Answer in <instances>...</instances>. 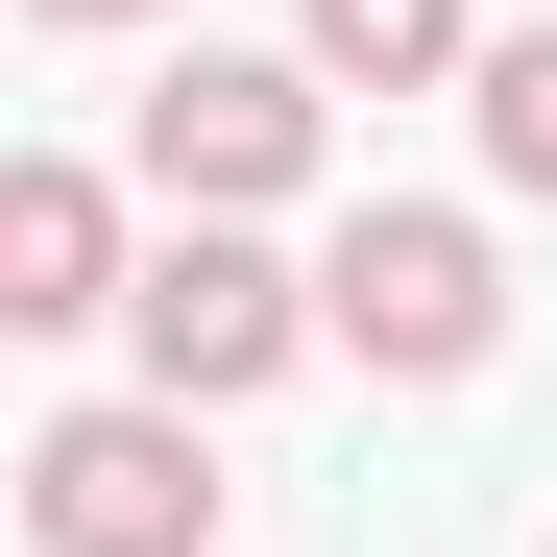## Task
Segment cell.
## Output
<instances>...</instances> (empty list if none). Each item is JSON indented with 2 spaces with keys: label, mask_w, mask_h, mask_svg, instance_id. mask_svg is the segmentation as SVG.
<instances>
[{
  "label": "cell",
  "mask_w": 557,
  "mask_h": 557,
  "mask_svg": "<svg viewBox=\"0 0 557 557\" xmlns=\"http://www.w3.org/2000/svg\"><path fill=\"white\" fill-rule=\"evenodd\" d=\"M315 146H339V73L315 49H170L146 98H122V170H146L170 219H292Z\"/></svg>",
  "instance_id": "cell-1"
},
{
  "label": "cell",
  "mask_w": 557,
  "mask_h": 557,
  "mask_svg": "<svg viewBox=\"0 0 557 557\" xmlns=\"http://www.w3.org/2000/svg\"><path fill=\"white\" fill-rule=\"evenodd\" d=\"M315 315H339V363H388V388H485L509 363V243L460 195H363L315 243Z\"/></svg>",
  "instance_id": "cell-2"
},
{
  "label": "cell",
  "mask_w": 557,
  "mask_h": 557,
  "mask_svg": "<svg viewBox=\"0 0 557 557\" xmlns=\"http://www.w3.org/2000/svg\"><path fill=\"white\" fill-rule=\"evenodd\" d=\"M315 339H339V315H315V267L267 243V219H170V243H146V292H122V363H146L170 412H243V388H292Z\"/></svg>",
  "instance_id": "cell-3"
},
{
  "label": "cell",
  "mask_w": 557,
  "mask_h": 557,
  "mask_svg": "<svg viewBox=\"0 0 557 557\" xmlns=\"http://www.w3.org/2000/svg\"><path fill=\"white\" fill-rule=\"evenodd\" d=\"M25 557H219V412L98 388L25 436Z\"/></svg>",
  "instance_id": "cell-4"
},
{
  "label": "cell",
  "mask_w": 557,
  "mask_h": 557,
  "mask_svg": "<svg viewBox=\"0 0 557 557\" xmlns=\"http://www.w3.org/2000/svg\"><path fill=\"white\" fill-rule=\"evenodd\" d=\"M122 292H146V243H122V170L25 146V170H0V339H98Z\"/></svg>",
  "instance_id": "cell-5"
},
{
  "label": "cell",
  "mask_w": 557,
  "mask_h": 557,
  "mask_svg": "<svg viewBox=\"0 0 557 557\" xmlns=\"http://www.w3.org/2000/svg\"><path fill=\"white\" fill-rule=\"evenodd\" d=\"M292 49L339 98H436V73H485V0H292Z\"/></svg>",
  "instance_id": "cell-6"
},
{
  "label": "cell",
  "mask_w": 557,
  "mask_h": 557,
  "mask_svg": "<svg viewBox=\"0 0 557 557\" xmlns=\"http://www.w3.org/2000/svg\"><path fill=\"white\" fill-rule=\"evenodd\" d=\"M460 122H485V170H509V195H557V25H485Z\"/></svg>",
  "instance_id": "cell-7"
},
{
  "label": "cell",
  "mask_w": 557,
  "mask_h": 557,
  "mask_svg": "<svg viewBox=\"0 0 557 557\" xmlns=\"http://www.w3.org/2000/svg\"><path fill=\"white\" fill-rule=\"evenodd\" d=\"M25 25H170V0H25Z\"/></svg>",
  "instance_id": "cell-8"
},
{
  "label": "cell",
  "mask_w": 557,
  "mask_h": 557,
  "mask_svg": "<svg viewBox=\"0 0 557 557\" xmlns=\"http://www.w3.org/2000/svg\"><path fill=\"white\" fill-rule=\"evenodd\" d=\"M533 557H557V533H533Z\"/></svg>",
  "instance_id": "cell-9"
}]
</instances>
